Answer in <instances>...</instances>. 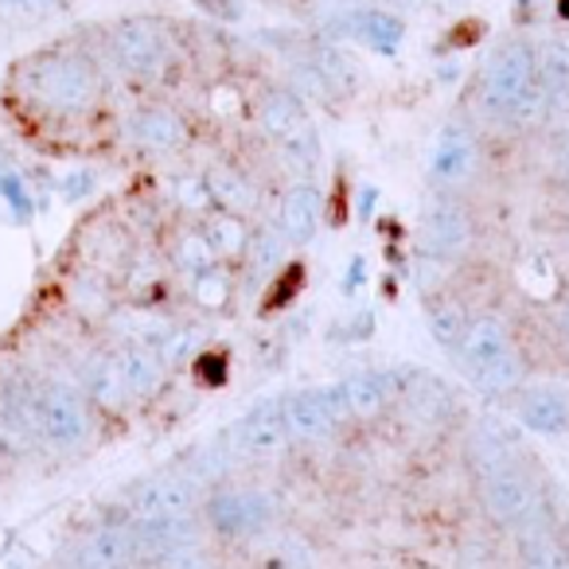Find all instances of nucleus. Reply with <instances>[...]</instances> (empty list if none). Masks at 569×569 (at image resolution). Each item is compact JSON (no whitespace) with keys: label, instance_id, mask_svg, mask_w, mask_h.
<instances>
[{"label":"nucleus","instance_id":"obj_1","mask_svg":"<svg viewBox=\"0 0 569 569\" xmlns=\"http://www.w3.org/2000/svg\"><path fill=\"white\" fill-rule=\"evenodd\" d=\"M483 110L496 118L535 126L546 118L550 98L538 82V56L530 43H503L483 71Z\"/></svg>","mask_w":569,"mask_h":569},{"label":"nucleus","instance_id":"obj_19","mask_svg":"<svg viewBox=\"0 0 569 569\" xmlns=\"http://www.w3.org/2000/svg\"><path fill=\"white\" fill-rule=\"evenodd\" d=\"M137 550L133 530H98L87 546V566L90 569H113Z\"/></svg>","mask_w":569,"mask_h":569},{"label":"nucleus","instance_id":"obj_8","mask_svg":"<svg viewBox=\"0 0 569 569\" xmlns=\"http://www.w3.org/2000/svg\"><path fill=\"white\" fill-rule=\"evenodd\" d=\"M476 160H480V152H476L472 133L460 126H449V129H441V137H437V144H433L429 172H433L437 183H465L468 176L476 172Z\"/></svg>","mask_w":569,"mask_h":569},{"label":"nucleus","instance_id":"obj_2","mask_svg":"<svg viewBox=\"0 0 569 569\" xmlns=\"http://www.w3.org/2000/svg\"><path fill=\"white\" fill-rule=\"evenodd\" d=\"M457 351H460V363H465L468 379H472L483 395H507V390L522 379V363L511 348V336L491 317L468 325L465 343H460Z\"/></svg>","mask_w":569,"mask_h":569},{"label":"nucleus","instance_id":"obj_13","mask_svg":"<svg viewBox=\"0 0 569 569\" xmlns=\"http://www.w3.org/2000/svg\"><path fill=\"white\" fill-rule=\"evenodd\" d=\"M258 121H261V129H266V137H273L277 144L289 141V137H297L301 129H309V113H305V106L297 102L293 94H284V90L266 94V102H261V110H258Z\"/></svg>","mask_w":569,"mask_h":569},{"label":"nucleus","instance_id":"obj_9","mask_svg":"<svg viewBox=\"0 0 569 569\" xmlns=\"http://www.w3.org/2000/svg\"><path fill=\"white\" fill-rule=\"evenodd\" d=\"M468 238H472V222L460 211L457 203H437L433 211L426 214V246L437 258H457L465 253Z\"/></svg>","mask_w":569,"mask_h":569},{"label":"nucleus","instance_id":"obj_32","mask_svg":"<svg viewBox=\"0 0 569 569\" xmlns=\"http://www.w3.org/2000/svg\"><path fill=\"white\" fill-rule=\"evenodd\" d=\"M566 332H569V312H566Z\"/></svg>","mask_w":569,"mask_h":569},{"label":"nucleus","instance_id":"obj_6","mask_svg":"<svg viewBox=\"0 0 569 569\" xmlns=\"http://www.w3.org/2000/svg\"><path fill=\"white\" fill-rule=\"evenodd\" d=\"M289 418H284V402H261L246 413L234 426V445L250 457H266V452H277L284 441H289Z\"/></svg>","mask_w":569,"mask_h":569},{"label":"nucleus","instance_id":"obj_11","mask_svg":"<svg viewBox=\"0 0 569 569\" xmlns=\"http://www.w3.org/2000/svg\"><path fill=\"white\" fill-rule=\"evenodd\" d=\"M317 222H320L317 188H312V183H293L281 199V219H277L281 234L289 238V242H309V238L317 234Z\"/></svg>","mask_w":569,"mask_h":569},{"label":"nucleus","instance_id":"obj_30","mask_svg":"<svg viewBox=\"0 0 569 569\" xmlns=\"http://www.w3.org/2000/svg\"><path fill=\"white\" fill-rule=\"evenodd\" d=\"M199 4H203L207 12H219V17H238L234 9H227V0H199Z\"/></svg>","mask_w":569,"mask_h":569},{"label":"nucleus","instance_id":"obj_24","mask_svg":"<svg viewBox=\"0 0 569 569\" xmlns=\"http://www.w3.org/2000/svg\"><path fill=\"white\" fill-rule=\"evenodd\" d=\"M214 253H219V250H214L207 234H183L180 238V266L183 269H196V273H203V269L214 261Z\"/></svg>","mask_w":569,"mask_h":569},{"label":"nucleus","instance_id":"obj_5","mask_svg":"<svg viewBox=\"0 0 569 569\" xmlns=\"http://www.w3.org/2000/svg\"><path fill=\"white\" fill-rule=\"evenodd\" d=\"M110 40H113L118 59L129 67V71L152 74V71H160V67H164L168 43H164V36H160V28L152 24V20H141V17L121 20V24L113 28Z\"/></svg>","mask_w":569,"mask_h":569},{"label":"nucleus","instance_id":"obj_3","mask_svg":"<svg viewBox=\"0 0 569 569\" xmlns=\"http://www.w3.org/2000/svg\"><path fill=\"white\" fill-rule=\"evenodd\" d=\"M36 94L48 106H56V110L74 113V110L94 106L98 79L82 59L56 56V59H48V63H40V71H36Z\"/></svg>","mask_w":569,"mask_h":569},{"label":"nucleus","instance_id":"obj_26","mask_svg":"<svg viewBox=\"0 0 569 569\" xmlns=\"http://www.w3.org/2000/svg\"><path fill=\"white\" fill-rule=\"evenodd\" d=\"M207 238H211V246L219 253H234L246 246V230H242V222H234V219H214Z\"/></svg>","mask_w":569,"mask_h":569},{"label":"nucleus","instance_id":"obj_28","mask_svg":"<svg viewBox=\"0 0 569 569\" xmlns=\"http://www.w3.org/2000/svg\"><path fill=\"white\" fill-rule=\"evenodd\" d=\"M222 367H227L222 359H211V356L199 359V375H203V382H222Z\"/></svg>","mask_w":569,"mask_h":569},{"label":"nucleus","instance_id":"obj_20","mask_svg":"<svg viewBox=\"0 0 569 569\" xmlns=\"http://www.w3.org/2000/svg\"><path fill=\"white\" fill-rule=\"evenodd\" d=\"M538 82H542L550 106L558 102V98L569 94V48H561V43H550V48L538 56Z\"/></svg>","mask_w":569,"mask_h":569},{"label":"nucleus","instance_id":"obj_31","mask_svg":"<svg viewBox=\"0 0 569 569\" xmlns=\"http://www.w3.org/2000/svg\"><path fill=\"white\" fill-rule=\"evenodd\" d=\"M558 168H561V176L569 180V133L561 137V149H558Z\"/></svg>","mask_w":569,"mask_h":569},{"label":"nucleus","instance_id":"obj_29","mask_svg":"<svg viewBox=\"0 0 569 569\" xmlns=\"http://www.w3.org/2000/svg\"><path fill=\"white\" fill-rule=\"evenodd\" d=\"M273 230H266V234L258 238V261H273L277 258V250H281V246H273Z\"/></svg>","mask_w":569,"mask_h":569},{"label":"nucleus","instance_id":"obj_22","mask_svg":"<svg viewBox=\"0 0 569 569\" xmlns=\"http://www.w3.org/2000/svg\"><path fill=\"white\" fill-rule=\"evenodd\" d=\"M429 332L441 348H460L465 343V332H468V320L457 305H437L429 309Z\"/></svg>","mask_w":569,"mask_h":569},{"label":"nucleus","instance_id":"obj_16","mask_svg":"<svg viewBox=\"0 0 569 569\" xmlns=\"http://www.w3.org/2000/svg\"><path fill=\"white\" fill-rule=\"evenodd\" d=\"M129 133H133V141L141 144V149L164 152L183 141V121L176 118L172 110H141L129 121Z\"/></svg>","mask_w":569,"mask_h":569},{"label":"nucleus","instance_id":"obj_12","mask_svg":"<svg viewBox=\"0 0 569 569\" xmlns=\"http://www.w3.org/2000/svg\"><path fill=\"white\" fill-rule=\"evenodd\" d=\"M211 519L227 535H246V530L266 527L269 503L266 496H253V491H230V496H219L211 503Z\"/></svg>","mask_w":569,"mask_h":569},{"label":"nucleus","instance_id":"obj_4","mask_svg":"<svg viewBox=\"0 0 569 569\" xmlns=\"http://www.w3.org/2000/svg\"><path fill=\"white\" fill-rule=\"evenodd\" d=\"M343 413H348V402H343L340 387L301 390V395L284 402V418H289V433L293 437H328Z\"/></svg>","mask_w":569,"mask_h":569},{"label":"nucleus","instance_id":"obj_7","mask_svg":"<svg viewBox=\"0 0 569 569\" xmlns=\"http://www.w3.org/2000/svg\"><path fill=\"white\" fill-rule=\"evenodd\" d=\"M36 421H40V433L51 445H79L87 437V410L71 390H48V395L36 402Z\"/></svg>","mask_w":569,"mask_h":569},{"label":"nucleus","instance_id":"obj_17","mask_svg":"<svg viewBox=\"0 0 569 569\" xmlns=\"http://www.w3.org/2000/svg\"><path fill=\"white\" fill-rule=\"evenodd\" d=\"M343 402H348V413H375L390 402V390H395V379L382 371H359L348 375L340 382Z\"/></svg>","mask_w":569,"mask_h":569},{"label":"nucleus","instance_id":"obj_15","mask_svg":"<svg viewBox=\"0 0 569 569\" xmlns=\"http://www.w3.org/2000/svg\"><path fill=\"white\" fill-rule=\"evenodd\" d=\"M348 28H351V36H359V40H363L367 48L382 51V56H390V51L402 48V36H406L402 20L390 17V12H382V9L351 12Z\"/></svg>","mask_w":569,"mask_h":569},{"label":"nucleus","instance_id":"obj_25","mask_svg":"<svg viewBox=\"0 0 569 569\" xmlns=\"http://www.w3.org/2000/svg\"><path fill=\"white\" fill-rule=\"evenodd\" d=\"M63 0H0V17L9 20H43L59 9Z\"/></svg>","mask_w":569,"mask_h":569},{"label":"nucleus","instance_id":"obj_14","mask_svg":"<svg viewBox=\"0 0 569 569\" xmlns=\"http://www.w3.org/2000/svg\"><path fill=\"white\" fill-rule=\"evenodd\" d=\"M519 418L535 433H566L569 429V398L561 390H535V395L522 398Z\"/></svg>","mask_w":569,"mask_h":569},{"label":"nucleus","instance_id":"obj_10","mask_svg":"<svg viewBox=\"0 0 569 569\" xmlns=\"http://www.w3.org/2000/svg\"><path fill=\"white\" fill-rule=\"evenodd\" d=\"M483 499H488V511L496 515V519L511 522L530 507V483L522 480V472H515V468L496 465V468H488V480H483Z\"/></svg>","mask_w":569,"mask_h":569},{"label":"nucleus","instance_id":"obj_21","mask_svg":"<svg viewBox=\"0 0 569 569\" xmlns=\"http://www.w3.org/2000/svg\"><path fill=\"white\" fill-rule=\"evenodd\" d=\"M207 188H211V196L219 199V203H227L230 211H250L253 207V188L238 172H230V168H214V172L207 176Z\"/></svg>","mask_w":569,"mask_h":569},{"label":"nucleus","instance_id":"obj_23","mask_svg":"<svg viewBox=\"0 0 569 569\" xmlns=\"http://www.w3.org/2000/svg\"><path fill=\"white\" fill-rule=\"evenodd\" d=\"M183 507H188V488L180 483H157L141 496L144 515H180Z\"/></svg>","mask_w":569,"mask_h":569},{"label":"nucleus","instance_id":"obj_27","mask_svg":"<svg viewBox=\"0 0 569 569\" xmlns=\"http://www.w3.org/2000/svg\"><path fill=\"white\" fill-rule=\"evenodd\" d=\"M527 569H569L561 550H530V561Z\"/></svg>","mask_w":569,"mask_h":569},{"label":"nucleus","instance_id":"obj_18","mask_svg":"<svg viewBox=\"0 0 569 569\" xmlns=\"http://www.w3.org/2000/svg\"><path fill=\"white\" fill-rule=\"evenodd\" d=\"M113 367H118V375H121V382H126L129 395H149V390L160 382L157 356H152V351H144V348L121 351L118 363H113Z\"/></svg>","mask_w":569,"mask_h":569}]
</instances>
